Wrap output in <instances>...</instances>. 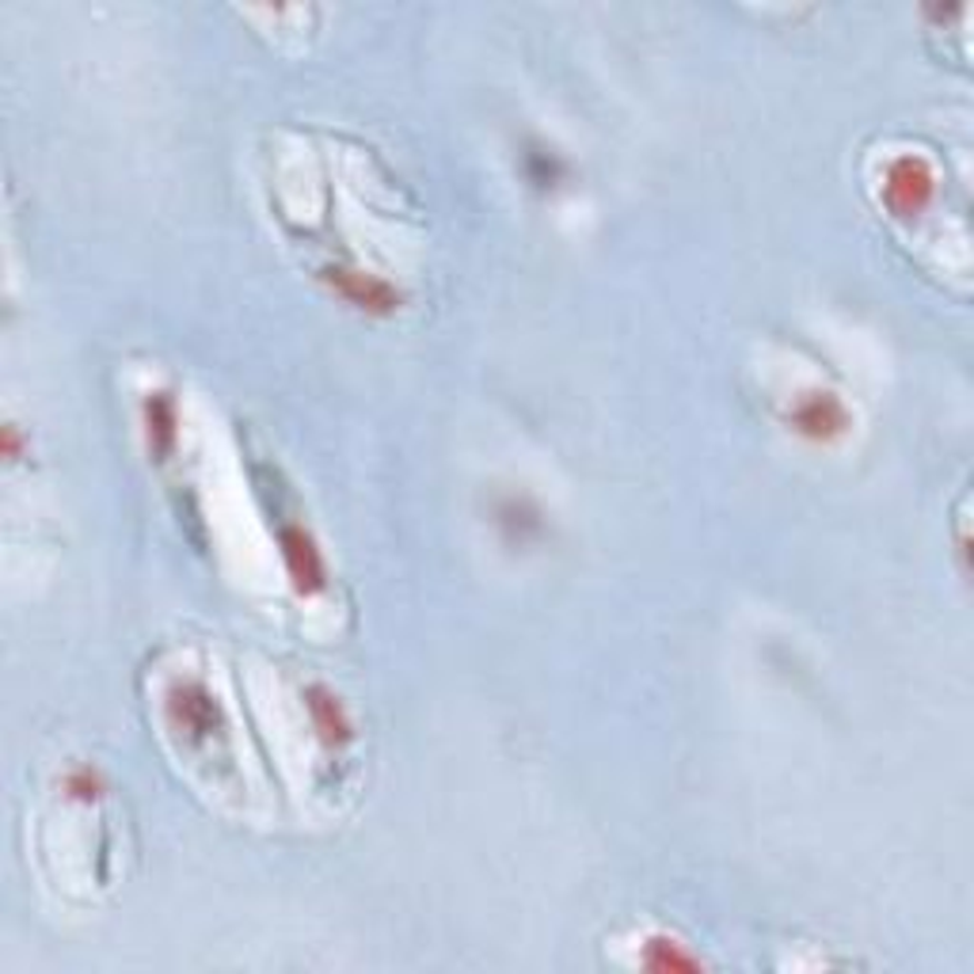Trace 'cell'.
Returning <instances> with one entry per match:
<instances>
[{
    "mask_svg": "<svg viewBox=\"0 0 974 974\" xmlns=\"http://www.w3.org/2000/svg\"><path fill=\"white\" fill-rule=\"evenodd\" d=\"M933 191V175L925 172L922 160H898L895 172H891V194L902 205H922Z\"/></svg>",
    "mask_w": 974,
    "mask_h": 974,
    "instance_id": "cell-1",
    "label": "cell"
}]
</instances>
